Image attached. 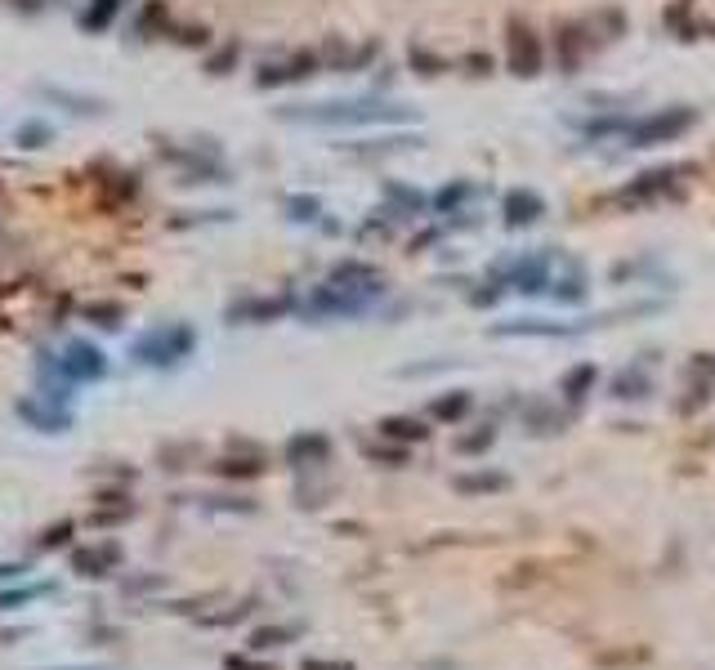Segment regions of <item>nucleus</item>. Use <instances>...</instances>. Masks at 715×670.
I'll return each mask as SVG.
<instances>
[{"instance_id": "nucleus-1", "label": "nucleus", "mask_w": 715, "mask_h": 670, "mask_svg": "<svg viewBox=\"0 0 715 670\" xmlns=\"http://www.w3.org/2000/svg\"><path fill=\"white\" fill-rule=\"evenodd\" d=\"M282 121H300V126H398L412 121V108L385 99H336V103H300V108H282Z\"/></svg>"}, {"instance_id": "nucleus-2", "label": "nucleus", "mask_w": 715, "mask_h": 670, "mask_svg": "<svg viewBox=\"0 0 715 670\" xmlns=\"http://www.w3.org/2000/svg\"><path fill=\"white\" fill-rule=\"evenodd\" d=\"M698 121H702V112L693 108V103L653 108V112H644V117L626 121L622 143H626V148H657V143H675V139H684V134L698 126Z\"/></svg>"}, {"instance_id": "nucleus-3", "label": "nucleus", "mask_w": 715, "mask_h": 670, "mask_svg": "<svg viewBox=\"0 0 715 670\" xmlns=\"http://www.w3.org/2000/svg\"><path fill=\"white\" fill-rule=\"evenodd\" d=\"M689 175H698V166L693 161H671V166H653L644 170V175H635L631 184H622L613 193L617 206H657V201H671L684 193V184H689Z\"/></svg>"}, {"instance_id": "nucleus-4", "label": "nucleus", "mask_w": 715, "mask_h": 670, "mask_svg": "<svg viewBox=\"0 0 715 670\" xmlns=\"http://www.w3.org/2000/svg\"><path fill=\"white\" fill-rule=\"evenodd\" d=\"M505 63L519 81H532L546 67V45H541L537 27L528 18H510V27H505Z\"/></svg>"}, {"instance_id": "nucleus-5", "label": "nucleus", "mask_w": 715, "mask_h": 670, "mask_svg": "<svg viewBox=\"0 0 715 670\" xmlns=\"http://www.w3.org/2000/svg\"><path fill=\"white\" fill-rule=\"evenodd\" d=\"M197 335L193 327H184V322H175V327H157L148 331L143 340L135 344V358L143 367H175V362H184L188 353H193Z\"/></svg>"}, {"instance_id": "nucleus-6", "label": "nucleus", "mask_w": 715, "mask_h": 670, "mask_svg": "<svg viewBox=\"0 0 715 670\" xmlns=\"http://www.w3.org/2000/svg\"><path fill=\"white\" fill-rule=\"evenodd\" d=\"M550 273H555V255L546 251H532V255H514V260H505L497 273V282L505 291H519V295H541L550 286Z\"/></svg>"}, {"instance_id": "nucleus-7", "label": "nucleus", "mask_w": 715, "mask_h": 670, "mask_svg": "<svg viewBox=\"0 0 715 670\" xmlns=\"http://www.w3.org/2000/svg\"><path fill=\"white\" fill-rule=\"evenodd\" d=\"M322 67V54H286V59H273V63H260V72H255V85L260 90H278V85H295L304 81V76H313Z\"/></svg>"}, {"instance_id": "nucleus-8", "label": "nucleus", "mask_w": 715, "mask_h": 670, "mask_svg": "<svg viewBox=\"0 0 715 670\" xmlns=\"http://www.w3.org/2000/svg\"><path fill=\"white\" fill-rule=\"evenodd\" d=\"M595 322H546V318H514V322H497L492 335L497 340H519V335H528V340H568V335H581L590 331Z\"/></svg>"}, {"instance_id": "nucleus-9", "label": "nucleus", "mask_w": 715, "mask_h": 670, "mask_svg": "<svg viewBox=\"0 0 715 670\" xmlns=\"http://www.w3.org/2000/svg\"><path fill=\"white\" fill-rule=\"evenodd\" d=\"M595 50V36H590L586 23H564L555 32V59H559V72L572 76L581 63H586V54Z\"/></svg>"}, {"instance_id": "nucleus-10", "label": "nucleus", "mask_w": 715, "mask_h": 670, "mask_svg": "<svg viewBox=\"0 0 715 670\" xmlns=\"http://www.w3.org/2000/svg\"><path fill=\"white\" fill-rule=\"evenodd\" d=\"M541 215H546V201H541V193H532V188H510V193L501 197L505 228H532Z\"/></svg>"}, {"instance_id": "nucleus-11", "label": "nucleus", "mask_w": 715, "mask_h": 670, "mask_svg": "<svg viewBox=\"0 0 715 670\" xmlns=\"http://www.w3.org/2000/svg\"><path fill=\"white\" fill-rule=\"evenodd\" d=\"M546 295L555 304H564V309H577V304H586V295H590V286H586V268H581L577 260H568L559 273H550V286H546Z\"/></svg>"}, {"instance_id": "nucleus-12", "label": "nucleus", "mask_w": 715, "mask_h": 670, "mask_svg": "<svg viewBox=\"0 0 715 670\" xmlns=\"http://www.w3.org/2000/svg\"><path fill=\"white\" fill-rule=\"evenodd\" d=\"M59 371H63L68 380H81V385H90V380H99L103 371H108V362H103V353L94 349V344L76 340V344H68V358L59 362Z\"/></svg>"}, {"instance_id": "nucleus-13", "label": "nucleus", "mask_w": 715, "mask_h": 670, "mask_svg": "<svg viewBox=\"0 0 715 670\" xmlns=\"http://www.w3.org/2000/svg\"><path fill=\"white\" fill-rule=\"evenodd\" d=\"M331 456V438L327 434H295L291 443H286V461H291L295 469H309V465H327Z\"/></svg>"}, {"instance_id": "nucleus-14", "label": "nucleus", "mask_w": 715, "mask_h": 670, "mask_svg": "<svg viewBox=\"0 0 715 670\" xmlns=\"http://www.w3.org/2000/svg\"><path fill=\"white\" fill-rule=\"evenodd\" d=\"M72 563H76L81 577H108V572L121 563V550L117 545H85V550L72 554Z\"/></svg>"}, {"instance_id": "nucleus-15", "label": "nucleus", "mask_w": 715, "mask_h": 670, "mask_svg": "<svg viewBox=\"0 0 715 670\" xmlns=\"http://www.w3.org/2000/svg\"><path fill=\"white\" fill-rule=\"evenodd\" d=\"M595 385H599V367H595V362H581V367L564 371V380H559V394H564L572 407H581V402L595 394Z\"/></svg>"}, {"instance_id": "nucleus-16", "label": "nucleus", "mask_w": 715, "mask_h": 670, "mask_svg": "<svg viewBox=\"0 0 715 670\" xmlns=\"http://www.w3.org/2000/svg\"><path fill=\"white\" fill-rule=\"evenodd\" d=\"M470 411H474V394H470V389H452V394H438L434 402H429V416L443 420V425H461Z\"/></svg>"}, {"instance_id": "nucleus-17", "label": "nucleus", "mask_w": 715, "mask_h": 670, "mask_svg": "<svg viewBox=\"0 0 715 670\" xmlns=\"http://www.w3.org/2000/svg\"><path fill=\"white\" fill-rule=\"evenodd\" d=\"M376 429H380V438H389V443H425L429 438V425L421 416H385Z\"/></svg>"}, {"instance_id": "nucleus-18", "label": "nucleus", "mask_w": 715, "mask_h": 670, "mask_svg": "<svg viewBox=\"0 0 715 670\" xmlns=\"http://www.w3.org/2000/svg\"><path fill=\"white\" fill-rule=\"evenodd\" d=\"M653 394V376H648V367H640V362H635V367H622L613 376V398H622V402H640V398H648Z\"/></svg>"}, {"instance_id": "nucleus-19", "label": "nucleus", "mask_w": 715, "mask_h": 670, "mask_svg": "<svg viewBox=\"0 0 715 670\" xmlns=\"http://www.w3.org/2000/svg\"><path fill=\"white\" fill-rule=\"evenodd\" d=\"M376 59V45H358V50H349V45H327L322 50V67H336V72H358V67H367Z\"/></svg>"}, {"instance_id": "nucleus-20", "label": "nucleus", "mask_w": 715, "mask_h": 670, "mask_svg": "<svg viewBox=\"0 0 715 670\" xmlns=\"http://www.w3.org/2000/svg\"><path fill=\"white\" fill-rule=\"evenodd\" d=\"M456 492L465 496H479V492H505L510 487V474H501V469H479V474H456L452 478Z\"/></svg>"}, {"instance_id": "nucleus-21", "label": "nucleus", "mask_w": 715, "mask_h": 670, "mask_svg": "<svg viewBox=\"0 0 715 670\" xmlns=\"http://www.w3.org/2000/svg\"><path fill=\"white\" fill-rule=\"evenodd\" d=\"M523 429H532V434H555V429H564V420L555 416L550 402H528V407H523Z\"/></svg>"}, {"instance_id": "nucleus-22", "label": "nucleus", "mask_w": 715, "mask_h": 670, "mask_svg": "<svg viewBox=\"0 0 715 670\" xmlns=\"http://www.w3.org/2000/svg\"><path fill=\"white\" fill-rule=\"evenodd\" d=\"M291 309V300H246V304H233V322H246V318H255V322H269V318H278V313Z\"/></svg>"}, {"instance_id": "nucleus-23", "label": "nucleus", "mask_w": 715, "mask_h": 670, "mask_svg": "<svg viewBox=\"0 0 715 670\" xmlns=\"http://www.w3.org/2000/svg\"><path fill=\"white\" fill-rule=\"evenodd\" d=\"M117 9H121V0H90V5L81 9V27L85 32H103V27L117 18Z\"/></svg>"}, {"instance_id": "nucleus-24", "label": "nucleus", "mask_w": 715, "mask_h": 670, "mask_svg": "<svg viewBox=\"0 0 715 670\" xmlns=\"http://www.w3.org/2000/svg\"><path fill=\"white\" fill-rule=\"evenodd\" d=\"M492 443H497V429H492V425H479L474 434H461V438H456V452H461V456H479V452H488Z\"/></svg>"}, {"instance_id": "nucleus-25", "label": "nucleus", "mask_w": 715, "mask_h": 670, "mask_svg": "<svg viewBox=\"0 0 715 670\" xmlns=\"http://www.w3.org/2000/svg\"><path fill=\"white\" fill-rule=\"evenodd\" d=\"M286 639H295L291 626H264V630H255V635H251V648H255V653H260V648H282Z\"/></svg>"}, {"instance_id": "nucleus-26", "label": "nucleus", "mask_w": 715, "mask_h": 670, "mask_svg": "<svg viewBox=\"0 0 715 670\" xmlns=\"http://www.w3.org/2000/svg\"><path fill=\"white\" fill-rule=\"evenodd\" d=\"M389 193V201H398V206L407 210V215H421V206H425V197L416 193V188H398V184H389L385 188ZM385 215H398V210H385Z\"/></svg>"}, {"instance_id": "nucleus-27", "label": "nucleus", "mask_w": 715, "mask_h": 670, "mask_svg": "<svg viewBox=\"0 0 715 670\" xmlns=\"http://www.w3.org/2000/svg\"><path fill=\"white\" fill-rule=\"evenodd\" d=\"M286 215L291 219H300V224H309V219H318L322 215V201L318 197H286Z\"/></svg>"}, {"instance_id": "nucleus-28", "label": "nucleus", "mask_w": 715, "mask_h": 670, "mask_svg": "<svg viewBox=\"0 0 715 670\" xmlns=\"http://www.w3.org/2000/svg\"><path fill=\"white\" fill-rule=\"evenodd\" d=\"M470 197H474V184H447L443 193L434 197V206H438V210H443V215H447V210L465 206V201H470Z\"/></svg>"}, {"instance_id": "nucleus-29", "label": "nucleus", "mask_w": 715, "mask_h": 670, "mask_svg": "<svg viewBox=\"0 0 715 670\" xmlns=\"http://www.w3.org/2000/svg\"><path fill=\"white\" fill-rule=\"evenodd\" d=\"M45 139H50V126H41V121H27V126L18 130V143H23V148H41Z\"/></svg>"}, {"instance_id": "nucleus-30", "label": "nucleus", "mask_w": 715, "mask_h": 670, "mask_svg": "<svg viewBox=\"0 0 715 670\" xmlns=\"http://www.w3.org/2000/svg\"><path fill=\"white\" fill-rule=\"evenodd\" d=\"M693 371L702 376V385L715 389V353H693Z\"/></svg>"}, {"instance_id": "nucleus-31", "label": "nucleus", "mask_w": 715, "mask_h": 670, "mask_svg": "<svg viewBox=\"0 0 715 670\" xmlns=\"http://www.w3.org/2000/svg\"><path fill=\"white\" fill-rule=\"evenodd\" d=\"M85 318H99V327H117L121 309H112V304H90V309H85Z\"/></svg>"}, {"instance_id": "nucleus-32", "label": "nucleus", "mask_w": 715, "mask_h": 670, "mask_svg": "<svg viewBox=\"0 0 715 670\" xmlns=\"http://www.w3.org/2000/svg\"><path fill=\"white\" fill-rule=\"evenodd\" d=\"M219 469H224V474H237V478H251V474H260V461H224V465H219Z\"/></svg>"}, {"instance_id": "nucleus-33", "label": "nucleus", "mask_w": 715, "mask_h": 670, "mask_svg": "<svg viewBox=\"0 0 715 670\" xmlns=\"http://www.w3.org/2000/svg\"><path fill=\"white\" fill-rule=\"evenodd\" d=\"M300 670H354L349 662H327V657H304Z\"/></svg>"}, {"instance_id": "nucleus-34", "label": "nucleus", "mask_w": 715, "mask_h": 670, "mask_svg": "<svg viewBox=\"0 0 715 670\" xmlns=\"http://www.w3.org/2000/svg\"><path fill=\"white\" fill-rule=\"evenodd\" d=\"M50 586H32V590H14V595H0V608H9V603H23V599H36V595H45Z\"/></svg>"}]
</instances>
